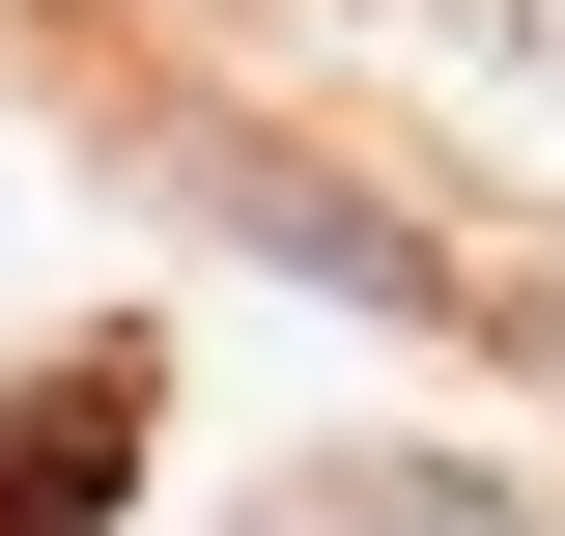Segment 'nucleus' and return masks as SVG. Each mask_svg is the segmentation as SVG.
Listing matches in <instances>:
<instances>
[{
    "label": "nucleus",
    "mask_w": 565,
    "mask_h": 536,
    "mask_svg": "<svg viewBox=\"0 0 565 536\" xmlns=\"http://www.w3.org/2000/svg\"><path fill=\"white\" fill-rule=\"evenodd\" d=\"M170 170H199V226H226V255L340 282V311H452V255H424L396 199H340V170H282V141H170Z\"/></svg>",
    "instance_id": "nucleus-1"
},
{
    "label": "nucleus",
    "mask_w": 565,
    "mask_h": 536,
    "mask_svg": "<svg viewBox=\"0 0 565 536\" xmlns=\"http://www.w3.org/2000/svg\"><path fill=\"white\" fill-rule=\"evenodd\" d=\"M226 536H537V508H509L481 452H282Z\"/></svg>",
    "instance_id": "nucleus-2"
}]
</instances>
